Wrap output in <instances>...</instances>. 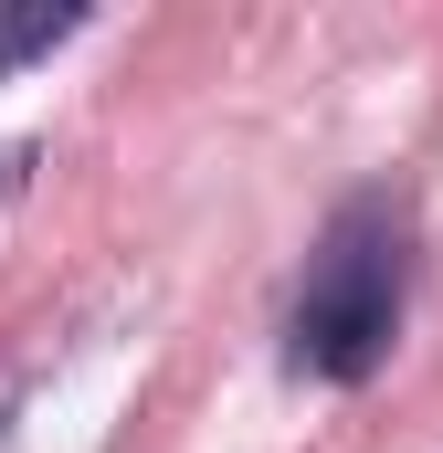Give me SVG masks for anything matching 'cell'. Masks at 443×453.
<instances>
[{
  "instance_id": "6da1fadb",
  "label": "cell",
  "mask_w": 443,
  "mask_h": 453,
  "mask_svg": "<svg viewBox=\"0 0 443 453\" xmlns=\"http://www.w3.org/2000/svg\"><path fill=\"white\" fill-rule=\"evenodd\" d=\"M401 211L391 201H348L317 253H307V285H296V369L307 380H369L391 338H401Z\"/></svg>"
},
{
  "instance_id": "7a4b0ae2",
  "label": "cell",
  "mask_w": 443,
  "mask_h": 453,
  "mask_svg": "<svg viewBox=\"0 0 443 453\" xmlns=\"http://www.w3.org/2000/svg\"><path fill=\"white\" fill-rule=\"evenodd\" d=\"M64 21H74V11H0V64H11V53H43Z\"/></svg>"
}]
</instances>
